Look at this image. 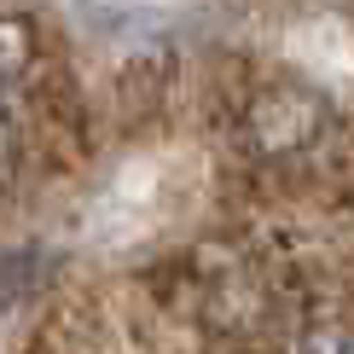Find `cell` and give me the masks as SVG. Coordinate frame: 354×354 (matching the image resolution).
Listing matches in <instances>:
<instances>
[{"mask_svg":"<svg viewBox=\"0 0 354 354\" xmlns=\"http://www.w3.org/2000/svg\"><path fill=\"white\" fill-rule=\"evenodd\" d=\"M244 128H250V145H256L261 157H297V151H308V145L319 140V128H326V99L297 87V82H279L268 93H256Z\"/></svg>","mask_w":354,"mask_h":354,"instance_id":"cell-1","label":"cell"},{"mask_svg":"<svg viewBox=\"0 0 354 354\" xmlns=\"http://www.w3.org/2000/svg\"><path fill=\"white\" fill-rule=\"evenodd\" d=\"M29 64H35V29L24 18H0V93L24 82Z\"/></svg>","mask_w":354,"mask_h":354,"instance_id":"cell-2","label":"cell"},{"mask_svg":"<svg viewBox=\"0 0 354 354\" xmlns=\"http://www.w3.org/2000/svg\"><path fill=\"white\" fill-rule=\"evenodd\" d=\"M297 354H354V326L348 319H314L297 337Z\"/></svg>","mask_w":354,"mask_h":354,"instance_id":"cell-3","label":"cell"},{"mask_svg":"<svg viewBox=\"0 0 354 354\" xmlns=\"http://www.w3.org/2000/svg\"><path fill=\"white\" fill-rule=\"evenodd\" d=\"M12 169H18V128H12V116L0 111V186L12 180Z\"/></svg>","mask_w":354,"mask_h":354,"instance_id":"cell-4","label":"cell"}]
</instances>
